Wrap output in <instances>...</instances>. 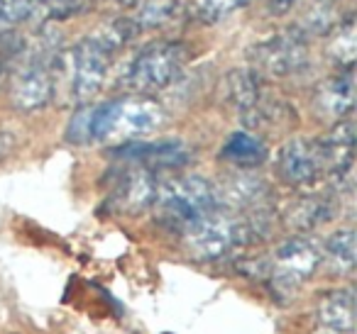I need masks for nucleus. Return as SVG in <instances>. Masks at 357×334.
Returning a JSON list of instances; mask_svg holds the SVG:
<instances>
[{"label": "nucleus", "instance_id": "obj_1", "mask_svg": "<svg viewBox=\"0 0 357 334\" xmlns=\"http://www.w3.org/2000/svg\"><path fill=\"white\" fill-rule=\"evenodd\" d=\"M164 108L149 95H125L89 108V142L125 144L154 134L164 125Z\"/></svg>", "mask_w": 357, "mask_h": 334}, {"label": "nucleus", "instance_id": "obj_2", "mask_svg": "<svg viewBox=\"0 0 357 334\" xmlns=\"http://www.w3.org/2000/svg\"><path fill=\"white\" fill-rule=\"evenodd\" d=\"M152 210L159 225L184 237L199 222L220 210L215 183L204 176H178L159 181Z\"/></svg>", "mask_w": 357, "mask_h": 334}, {"label": "nucleus", "instance_id": "obj_3", "mask_svg": "<svg viewBox=\"0 0 357 334\" xmlns=\"http://www.w3.org/2000/svg\"><path fill=\"white\" fill-rule=\"evenodd\" d=\"M267 261L269 271L264 285L269 288L277 303H287L323 264L321 244L303 234L289 237L274 249L272 256H267Z\"/></svg>", "mask_w": 357, "mask_h": 334}, {"label": "nucleus", "instance_id": "obj_4", "mask_svg": "<svg viewBox=\"0 0 357 334\" xmlns=\"http://www.w3.org/2000/svg\"><path fill=\"white\" fill-rule=\"evenodd\" d=\"M225 93L248 132L279 127L284 118H291V108L284 100L272 98L264 88V79L252 69L230 71L225 79Z\"/></svg>", "mask_w": 357, "mask_h": 334}, {"label": "nucleus", "instance_id": "obj_5", "mask_svg": "<svg viewBox=\"0 0 357 334\" xmlns=\"http://www.w3.org/2000/svg\"><path fill=\"white\" fill-rule=\"evenodd\" d=\"M186 61H189V49L181 42H152L142 47L128 71H125V86L135 95H152L157 90H164L181 76Z\"/></svg>", "mask_w": 357, "mask_h": 334}, {"label": "nucleus", "instance_id": "obj_6", "mask_svg": "<svg viewBox=\"0 0 357 334\" xmlns=\"http://www.w3.org/2000/svg\"><path fill=\"white\" fill-rule=\"evenodd\" d=\"M250 61L255 64L252 71H257L262 79L264 76L284 79V76L298 74L308 64V37L298 27L282 30L257 42L250 49Z\"/></svg>", "mask_w": 357, "mask_h": 334}, {"label": "nucleus", "instance_id": "obj_7", "mask_svg": "<svg viewBox=\"0 0 357 334\" xmlns=\"http://www.w3.org/2000/svg\"><path fill=\"white\" fill-rule=\"evenodd\" d=\"M110 59L113 56L93 37L81 40L69 51V84H71V98H74V103L86 105L89 100H93L100 93L110 69Z\"/></svg>", "mask_w": 357, "mask_h": 334}, {"label": "nucleus", "instance_id": "obj_8", "mask_svg": "<svg viewBox=\"0 0 357 334\" xmlns=\"http://www.w3.org/2000/svg\"><path fill=\"white\" fill-rule=\"evenodd\" d=\"M159 176L142 166H125L118 171L115 183L110 188L108 207L120 215H139V212L152 210L154 198H157Z\"/></svg>", "mask_w": 357, "mask_h": 334}, {"label": "nucleus", "instance_id": "obj_9", "mask_svg": "<svg viewBox=\"0 0 357 334\" xmlns=\"http://www.w3.org/2000/svg\"><path fill=\"white\" fill-rule=\"evenodd\" d=\"M277 176L291 188H311L323 178L316 139H289L277 154Z\"/></svg>", "mask_w": 357, "mask_h": 334}, {"label": "nucleus", "instance_id": "obj_10", "mask_svg": "<svg viewBox=\"0 0 357 334\" xmlns=\"http://www.w3.org/2000/svg\"><path fill=\"white\" fill-rule=\"evenodd\" d=\"M118 161H125L130 166H142L149 171H162V168H181L191 161V149L178 139H164V142H125L113 149Z\"/></svg>", "mask_w": 357, "mask_h": 334}, {"label": "nucleus", "instance_id": "obj_11", "mask_svg": "<svg viewBox=\"0 0 357 334\" xmlns=\"http://www.w3.org/2000/svg\"><path fill=\"white\" fill-rule=\"evenodd\" d=\"M54 61L30 59L17 71L10 86V100L20 113H35L52 100L56 90Z\"/></svg>", "mask_w": 357, "mask_h": 334}, {"label": "nucleus", "instance_id": "obj_12", "mask_svg": "<svg viewBox=\"0 0 357 334\" xmlns=\"http://www.w3.org/2000/svg\"><path fill=\"white\" fill-rule=\"evenodd\" d=\"M218 193V202L223 210L230 212H252L269 207V191L267 181L250 171H235L233 176L223 178V181L215 186Z\"/></svg>", "mask_w": 357, "mask_h": 334}, {"label": "nucleus", "instance_id": "obj_13", "mask_svg": "<svg viewBox=\"0 0 357 334\" xmlns=\"http://www.w3.org/2000/svg\"><path fill=\"white\" fill-rule=\"evenodd\" d=\"M318 152H321L323 164V178L337 183L347 181L352 171V161H355V125L340 120L326 137L316 139Z\"/></svg>", "mask_w": 357, "mask_h": 334}, {"label": "nucleus", "instance_id": "obj_14", "mask_svg": "<svg viewBox=\"0 0 357 334\" xmlns=\"http://www.w3.org/2000/svg\"><path fill=\"white\" fill-rule=\"evenodd\" d=\"M311 334H355V298L350 288L328 290L318 300Z\"/></svg>", "mask_w": 357, "mask_h": 334}, {"label": "nucleus", "instance_id": "obj_15", "mask_svg": "<svg viewBox=\"0 0 357 334\" xmlns=\"http://www.w3.org/2000/svg\"><path fill=\"white\" fill-rule=\"evenodd\" d=\"M313 108L321 118L335 120L352 113L355 108V84H352V71H337L335 76L326 79L313 93Z\"/></svg>", "mask_w": 357, "mask_h": 334}, {"label": "nucleus", "instance_id": "obj_16", "mask_svg": "<svg viewBox=\"0 0 357 334\" xmlns=\"http://www.w3.org/2000/svg\"><path fill=\"white\" fill-rule=\"evenodd\" d=\"M337 202L328 193H311V196H301L294 200L284 212V220L291 230L296 232H311L316 227L326 225L335 217Z\"/></svg>", "mask_w": 357, "mask_h": 334}, {"label": "nucleus", "instance_id": "obj_17", "mask_svg": "<svg viewBox=\"0 0 357 334\" xmlns=\"http://www.w3.org/2000/svg\"><path fill=\"white\" fill-rule=\"evenodd\" d=\"M267 142L259 134L248 132V129H238L233 132L225 144L220 147V161L230 164L238 171H252V168L262 166L267 161Z\"/></svg>", "mask_w": 357, "mask_h": 334}, {"label": "nucleus", "instance_id": "obj_18", "mask_svg": "<svg viewBox=\"0 0 357 334\" xmlns=\"http://www.w3.org/2000/svg\"><path fill=\"white\" fill-rule=\"evenodd\" d=\"M328 56L340 71H352L357 56V27L352 15H345L333 30V37L328 42Z\"/></svg>", "mask_w": 357, "mask_h": 334}, {"label": "nucleus", "instance_id": "obj_19", "mask_svg": "<svg viewBox=\"0 0 357 334\" xmlns=\"http://www.w3.org/2000/svg\"><path fill=\"white\" fill-rule=\"evenodd\" d=\"M323 261L331 264L333 271L337 273H352L355 269V230H337L335 234H331L326 239V244L321 246Z\"/></svg>", "mask_w": 357, "mask_h": 334}, {"label": "nucleus", "instance_id": "obj_20", "mask_svg": "<svg viewBox=\"0 0 357 334\" xmlns=\"http://www.w3.org/2000/svg\"><path fill=\"white\" fill-rule=\"evenodd\" d=\"M340 22V15H337V6L335 0H311L306 6L301 15V22H298V30L303 35H328L333 32Z\"/></svg>", "mask_w": 357, "mask_h": 334}, {"label": "nucleus", "instance_id": "obj_21", "mask_svg": "<svg viewBox=\"0 0 357 334\" xmlns=\"http://www.w3.org/2000/svg\"><path fill=\"white\" fill-rule=\"evenodd\" d=\"M137 35H139V27L135 25L132 17H115V20L105 22L103 27H98L96 35H91V37H93V40L98 42V45L103 47L110 56H113L115 51H120Z\"/></svg>", "mask_w": 357, "mask_h": 334}, {"label": "nucleus", "instance_id": "obj_22", "mask_svg": "<svg viewBox=\"0 0 357 334\" xmlns=\"http://www.w3.org/2000/svg\"><path fill=\"white\" fill-rule=\"evenodd\" d=\"M178 13V0H142L137 6V15L132 17L135 25L142 30H157L174 20Z\"/></svg>", "mask_w": 357, "mask_h": 334}, {"label": "nucleus", "instance_id": "obj_23", "mask_svg": "<svg viewBox=\"0 0 357 334\" xmlns=\"http://www.w3.org/2000/svg\"><path fill=\"white\" fill-rule=\"evenodd\" d=\"M45 0H0V27H13L30 20Z\"/></svg>", "mask_w": 357, "mask_h": 334}, {"label": "nucleus", "instance_id": "obj_24", "mask_svg": "<svg viewBox=\"0 0 357 334\" xmlns=\"http://www.w3.org/2000/svg\"><path fill=\"white\" fill-rule=\"evenodd\" d=\"M243 6H248V0H196L194 13H196L199 20L213 25V22L225 20L230 13H235Z\"/></svg>", "mask_w": 357, "mask_h": 334}, {"label": "nucleus", "instance_id": "obj_25", "mask_svg": "<svg viewBox=\"0 0 357 334\" xmlns=\"http://www.w3.org/2000/svg\"><path fill=\"white\" fill-rule=\"evenodd\" d=\"M96 6V0H45L42 8H47L50 20H69V17L84 15Z\"/></svg>", "mask_w": 357, "mask_h": 334}, {"label": "nucleus", "instance_id": "obj_26", "mask_svg": "<svg viewBox=\"0 0 357 334\" xmlns=\"http://www.w3.org/2000/svg\"><path fill=\"white\" fill-rule=\"evenodd\" d=\"M15 144L17 142H15V137H13L10 132H6V129L0 132V164L6 161V159L15 152Z\"/></svg>", "mask_w": 357, "mask_h": 334}, {"label": "nucleus", "instance_id": "obj_27", "mask_svg": "<svg viewBox=\"0 0 357 334\" xmlns=\"http://www.w3.org/2000/svg\"><path fill=\"white\" fill-rule=\"evenodd\" d=\"M294 6H296V0H267V10L272 15H287Z\"/></svg>", "mask_w": 357, "mask_h": 334}, {"label": "nucleus", "instance_id": "obj_28", "mask_svg": "<svg viewBox=\"0 0 357 334\" xmlns=\"http://www.w3.org/2000/svg\"><path fill=\"white\" fill-rule=\"evenodd\" d=\"M142 0H118V6H123V8H135V6H139Z\"/></svg>", "mask_w": 357, "mask_h": 334}]
</instances>
